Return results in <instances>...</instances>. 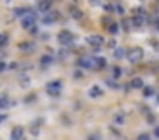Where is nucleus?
I'll list each match as a JSON object with an SVG mask.
<instances>
[{
	"label": "nucleus",
	"instance_id": "obj_1",
	"mask_svg": "<svg viewBox=\"0 0 159 140\" xmlns=\"http://www.w3.org/2000/svg\"><path fill=\"white\" fill-rule=\"evenodd\" d=\"M125 56H127V60L132 61V63H139V61H142V58H144V50L139 48V46H134L125 53Z\"/></svg>",
	"mask_w": 159,
	"mask_h": 140
},
{
	"label": "nucleus",
	"instance_id": "obj_2",
	"mask_svg": "<svg viewBox=\"0 0 159 140\" xmlns=\"http://www.w3.org/2000/svg\"><path fill=\"white\" fill-rule=\"evenodd\" d=\"M60 91H62V82L60 80H52L46 85V92H48L50 96H58Z\"/></svg>",
	"mask_w": 159,
	"mask_h": 140
},
{
	"label": "nucleus",
	"instance_id": "obj_3",
	"mask_svg": "<svg viewBox=\"0 0 159 140\" xmlns=\"http://www.w3.org/2000/svg\"><path fill=\"white\" fill-rule=\"evenodd\" d=\"M87 43H89L94 50H99L101 44L104 43V39H103V36H99V34H91V36L87 38Z\"/></svg>",
	"mask_w": 159,
	"mask_h": 140
},
{
	"label": "nucleus",
	"instance_id": "obj_4",
	"mask_svg": "<svg viewBox=\"0 0 159 140\" xmlns=\"http://www.w3.org/2000/svg\"><path fill=\"white\" fill-rule=\"evenodd\" d=\"M72 39H74V36H72L70 31H62V33L58 34V41H60V44H63V46L70 44V43H72Z\"/></svg>",
	"mask_w": 159,
	"mask_h": 140
},
{
	"label": "nucleus",
	"instance_id": "obj_5",
	"mask_svg": "<svg viewBox=\"0 0 159 140\" xmlns=\"http://www.w3.org/2000/svg\"><path fill=\"white\" fill-rule=\"evenodd\" d=\"M57 17H58V14H57L55 10H48V12L45 14V17H43V22L45 24H53L57 20Z\"/></svg>",
	"mask_w": 159,
	"mask_h": 140
},
{
	"label": "nucleus",
	"instance_id": "obj_6",
	"mask_svg": "<svg viewBox=\"0 0 159 140\" xmlns=\"http://www.w3.org/2000/svg\"><path fill=\"white\" fill-rule=\"evenodd\" d=\"M22 135H24V130H22V126H14L12 128V140H22Z\"/></svg>",
	"mask_w": 159,
	"mask_h": 140
},
{
	"label": "nucleus",
	"instance_id": "obj_7",
	"mask_svg": "<svg viewBox=\"0 0 159 140\" xmlns=\"http://www.w3.org/2000/svg\"><path fill=\"white\" fill-rule=\"evenodd\" d=\"M106 67V60L103 56H94L93 58V68H104Z\"/></svg>",
	"mask_w": 159,
	"mask_h": 140
},
{
	"label": "nucleus",
	"instance_id": "obj_8",
	"mask_svg": "<svg viewBox=\"0 0 159 140\" xmlns=\"http://www.w3.org/2000/svg\"><path fill=\"white\" fill-rule=\"evenodd\" d=\"M89 96L91 97H101V96H103V89H101L99 85H93V87L89 89Z\"/></svg>",
	"mask_w": 159,
	"mask_h": 140
},
{
	"label": "nucleus",
	"instance_id": "obj_9",
	"mask_svg": "<svg viewBox=\"0 0 159 140\" xmlns=\"http://www.w3.org/2000/svg\"><path fill=\"white\" fill-rule=\"evenodd\" d=\"M144 22H145V16H134L132 17V26H135V27L144 26Z\"/></svg>",
	"mask_w": 159,
	"mask_h": 140
},
{
	"label": "nucleus",
	"instance_id": "obj_10",
	"mask_svg": "<svg viewBox=\"0 0 159 140\" xmlns=\"http://www.w3.org/2000/svg\"><path fill=\"white\" fill-rule=\"evenodd\" d=\"M130 87L132 89H142V87H144V80H142L140 77H134V79H132V82H130Z\"/></svg>",
	"mask_w": 159,
	"mask_h": 140
},
{
	"label": "nucleus",
	"instance_id": "obj_11",
	"mask_svg": "<svg viewBox=\"0 0 159 140\" xmlns=\"http://www.w3.org/2000/svg\"><path fill=\"white\" fill-rule=\"evenodd\" d=\"M79 65L84 68H93V58H80Z\"/></svg>",
	"mask_w": 159,
	"mask_h": 140
},
{
	"label": "nucleus",
	"instance_id": "obj_12",
	"mask_svg": "<svg viewBox=\"0 0 159 140\" xmlns=\"http://www.w3.org/2000/svg\"><path fill=\"white\" fill-rule=\"evenodd\" d=\"M19 48H21V51H24V53H29V51L34 50V44H31V43H22Z\"/></svg>",
	"mask_w": 159,
	"mask_h": 140
},
{
	"label": "nucleus",
	"instance_id": "obj_13",
	"mask_svg": "<svg viewBox=\"0 0 159 140\" xmlns=\"http://www.w3.org/2000/svg\"><path fill=\"white\" fill-rule=\"evenodd\" d=\"M9 106H11V101L7 96H0V108H9Z\"/></svg>",
	"mask_w": 159,
	"mask_h": 140
},
{
	"label": "nucleus",
	"instance_id": "obj_14",
	"mask_svg": "<svg viewBox=\"0 0 159 140\" xmlns=\"http://www.w3.org/2000/svg\"><path fill=\"white\" fill-rule=\"evenodd\" d=\"M113 121L118 123V125H121V123L125 121V115H123V113H116V115L113 116Z\"/></svg>",
	"mask_w": 159,
	"mask_h": 140
},
{
	"label": "nucleus",
	"instance_id": "obj_15",
	"mask_svg": "<svg viewBox=\"0 0 159 140\" xmlns=\"http://www.w3.org/2000/svg\"><path fill=\"white\" fill-rule=\"evenodd\" d=\"M39 10L48 12V10H50V2H48V0H41V2H39Z\"/></svg>",
	"mask_w": 159,
	"mask_h": 140
},
{
	"label": "nucleus",
	"instance_id": "obj_16",
	"mask_svg": "<svg viewBox=\"0 0 159 140\" xmlns=\"http://www.w3.org/2000/svg\"><path fill=\"white\" fill-rule=\"evenodd\" d=\"M29 12V9H16V17H19V19H22V17L26 16V14Z\"/></svg>",
	"mask_w": 159,
	"mask_h": 140
},
{
	"label": "nucleus",
	"instance_id": "obj_17",
	"mask_svg": "<svg viewBox=\"0 0 159 140\" xmlns=\"http://www.w3.org/2000/svg\"><path fill=\"white\" fill-rule=\"evenodd\" d=\"M125 53H127V51L123 50V48H116V50H115V58H118V60H120V58H123L125 56Z\"/></svg>",
	"mask_w": 159,
	"mask_h": 140
},
{
	"label": "nucleus",
	"instance_id": "obj_18",
	"mask_svg": "<svg viewBox=\"0 0 159 140\" xmlns=\"http://www.w3.org/2000/svg\"><path fill=\"white\" fill-rule=\"evenodd\" d=\"M142 89H144V96H145V97H149V96H154V89H152V87H145V85H144Z\"/></svg>",
	"mask_w": 159,
	"mask_h": 140
},
{
	"label": "nucleus",
	"instance_id": "obj_19",
	"mask_svg": "<svg viewBox=\"0 0 159 140\" xmlns=\"http://www.w3.org/2000/svg\"><path fill=\"white\" fill-rule=\"evenodd\" d=\"M108 31H110L111 34H118V24H110V26H108Z\"/></svg>",
	"mask_w": 159,
	"mask_h": 140
},
{
	"label": "nucleus",
	"instance_id": "obj_20",
	"mask_svg": "<svg viewBox=\"0 0 159 140\" xmlns=\"http://www.w3.org/2000/svg\"><path fill=\"white\" fill-rule=\"evenodd\" d=\"M72 17L74 19H80V17H82V12H80L79 9H72Z\"/></svg>",
	"mask_w": 159,
	"mask_h": 140
},
{
	"label": "nucleus",
	"instance_id": "obj_21",
	"mask_svg": "<svg viewBox=\"0 0 159 140\" xmlns=\"http://www.w3.org/2000/svg\"><path fill=\"white\" fill-rule=\"evenodd\" d=\"M120 75H121V68H120V67H113V77L118 79Z\"/></svg>",
	"mask_w": 159,
	"mask_h": 140
},
{
	"label": "nucleus",
	"instance_id": "obj_22",
	"mask_svg": "<svg viewBox=\"0 0 159 140\" xmlns=\"http://www.w3.org/2000/svg\"><path fill=\"white\" fill-rule=\"evenodd\" d=\"M7 39H9V36H7V34H0V46L7 43Z\"/></svg>",
	"mask_w": 159,
	"mask_h": 140
},
{
	"label": "nucleus",
	"instance_id": "obj_23",
	"mask_svg": "<svg viewBox=\"0 0 159 140\" xmlns=\"http://www.w3.org/2000/svg\"><path fill=\"white\" fill-rule=\"evenodd\" d=\"M41 63L43 65H50V63H52V56H43L41 58Z\"/></svg>",
	"mask_w": 159,
	"mask_h": 140
},
{
	"label": "nucleus",
	"instance_id": "obj_24",
	"mask_svg": "<svg viewBox=\"0 0 159 140\" xmlns=\"http://www.w3.org/2000/svg\"><path fill=\"white\" fill-rule=\"evenodd\" d=\"M137 140H151V137H149L147 133H140V135L137 137Z\"/></svg>",
	"mask_w": 159,
	"mask_h": 140
},
{
	"label": "nucleus",
	"instance_id": "obj_25",
	"mask_svg": "<svg viewBox=\"0 0 159 140\" xmlns=\"http://www.w3.org/2000/svg\"><path fill=\"white\" fill-rule=\"evenodd\" d=\"M123 27H125V31H130V22H128V20H123Z\"/></svg>",
	"mask_w": 159,
	"mask_h": 140
},
{
	"label": "nucleus",
	"instance_id": "obj_26",
	"mask_svg": "<svg viewBox=\"0 0 159 140\" xmlns=\"http://www.w3.org/2000/svg\"><path fill=\"white\" fill-rule=\"evenodd\" d=\"M104 9H106L108 12H113V10H115V7H113V5H110V3H108V5H104Z\"/></svg>",
	"mask_w": 159,
	"mask_h": 140
},
{
	"label": "nucleus",
	"instance_id": "obj_27",
	"mask_svg": "<svg viewBox=\"0 0 159 140\" xmlns=\"http://www.w3.org/2000/svg\"><path fill=\"white\" fill-rule=\"evenodd\" d=\"M108 46H110V48H115V46H116V41H115V39L108 41Z\"/></svg>",
	"mask_w": 159,
	"mask_h": 140
},
{
	"label": "nucleus",
	"instance_id": "obj_28",
	"mask_svg": "<svg viewBox=\"0 0 159 140\" xmlns=\"http://www.w3.org/2000/svg\"><path fill=\"white\" fill-rule=\"evenodd\" d=\"M29 31H31V34H38V29H36L34 26H33V27H29Z\"/></svg>",
	"mask_w": 159,
	"mask_h": 140
},
{
	"label": "nucleus",
	"instance_id": "obj_29",
	"mask_svg": "<svg viewBox=\"0 0 159 140\" xmlns=\"http://www.w3.org/2000/svg\"><path fill=\"white\" fill-rule=\"evenodd\" d=\"M89 2H91V3H93V5H98V3H99V2H101V0H89Z\"/></svg>",
	"mask_w": 159,
	"mask_h": 140
},
{
	"label": "nucleus",
	"instance_id": "obj_30",
	"mask_svg": "<svg viewBox=\"0 0 159 140\" xmlns=\"http://www.w3.org/2000/svg\"><path fill=\"white\" fill-rule=\"evenodd\" d=\"M4 70H5V65L2 63V61H0V72H4Z\"/></svg>",
	"mask_w": 159,
	"mask_h": 140
},
{
	"label": "nucleus",
	"instance_id": "obj_31",
	"mask_svg": "<svg viewBox=\"0 0 159 140\" xmlns=\"http://www.w3.org/2000/svg\"><path fill=\"white\" fill-rule=\"evenodd\" d=\"M154 133H156V137H159V126L156 128V132H154Z\"/></svg>",
	"mask_w": 159,
	"mask_h": 140
},
{
	"label": "nucleus",
	"instance_id": "obj_32",
	"mask_svg": "<svg viewBox=\"0 0 159 140\" xmlns=\"http://www.w3.org/2000/svg\"><path fill=\"white\" fill-rule=\"evenodd\" d=\"M4 120H5V116H4V115H0V123L4 121Z\"/></svg>",
	"mask_w": 159,
	"mask_h": 140
}]
</instances>
